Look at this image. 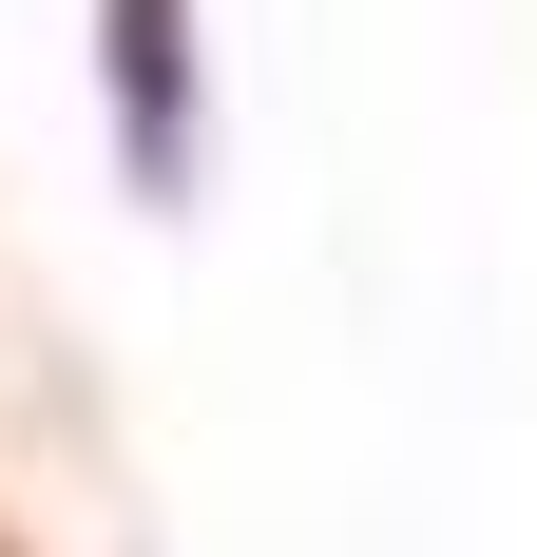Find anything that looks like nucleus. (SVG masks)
Masks as SVG:
<instances>
[{
    "mask_svg": "<svg viewBox=\"0 0 537 557\" xmlns=\"http://www.w3.org/2000/svg\"><path fill=\"white\" fill-rule=\"evenodd\" d=\"M115 20V154L135 193H192V0H97Z\"/></svg>",
    "mask_w": 537,
    "mask_h": 557,
    "instance_id": "obj_1",
    "label": "nucleus"
}]
</instances>
